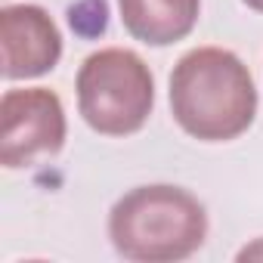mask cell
<instances>
[{"label": "cell", "instance_id": "8", "mask_svg": "<svg viewBox=\"0 0 263 263\" xmlns=\"http://www.w3.org/2000/svg\"><path fill=\"white\" fill-rule=\"evenodd\" d=\"M245 7H251V10H257V13H263V0H245Z\"/></svg>", "mask_w": 263, "mask_h": 263}, {"label": "cell", "instance_id": "2", "mask_svg": "<svg viewBox=\"0 0 263 263\" xmlns=\"http://www.w3.org/2000/svg\"><path fill=\"white\" fill-rule=\"evenodd\" d=\"M108 238L127 260L174 263L192 257L204 245L208 214L204 204L180 186H137L115 201Z\"/></svg>", "mask_w": 263, "mask_h": 263}, {"label": "cell", "instance_id": "1", "mask_svg": "<svg viewBox=\"0 0 263 263\" xmlns=\"http://www.w3.org/2000/svg\"><path fill=\"white\" fill-rule=\"evenodd\" d=\"M171 111L192 140L229 143L254 124V78L232 50H189L171 74Z\"/></svg>", "mask_w": 263, "mask_h": 263}, {"label": "cell", "instance_id": "7", "mask_svg": "<svg viewBox=\"0 0 263 263\" xmlns=\"http://www.w3.org/2000/svg\"><path fill=\"white\" fill-rule=\"evenodd\" d=\"M238 260H263V238H257L254 245H245L238 251Z\"/></svg>", "mask_w": 263, "mask_h": 263}, {"label": "cell", "instance_id": "6", "mask_svg": "<svg viewBox=\"0 0 263 263\" xmlns=\"http://www.w3.org/2000/svg\"><path fill=\"white\" fill-rule=\"evenodd\" d=\"M118 10L130 37L149 47H167L195 28L201 0H118Z\"/></svg>", "mask_w": 263, "mask_h": 263}, {"label": "cell", "instance_id": "4", "mask_svg": "<svg viewBox=\"0 0 263 263\" xmlns=\"http://www.w3.org/2000/svg\"><path fill=\"white\" fill-rule=\"evenodd\" d=\"M65 143V108L47 87L7 90L0 99V161L4 167H28L44 155H56Z\"/></svg>", "mask_w": 263, "mask_h": 263}, {"label": "cell", "instance_id": "5", "mask_svg": "<svg viewBox=\"0 0 263 263\" xmlns=\"http://www.w3.org/2000/svg\"><path fill=\"white\" fill-rule=\"evenodd\" d=\"M0 44H4V78L28 81L56 68L62 59V34L53 16L37 4L0 10Z\"/></svg>", "mask_w": 263, "mask_h": 263}, {"label": "cell", "instance_id": "3", "mask_svg": "<svg viewBox=\"0 0 263 263\" xmlns=\"http://www.w3.org/2000/svg\"><path fill=\"white\" fill-rule=\"evenodd\" d=\"M74 87L81 118L102 137L137 134L155 105V78L149 65L124 47L90 53Z\"/></svg>", "mask_w": 263, "mask_h": 263}]
</instances>
